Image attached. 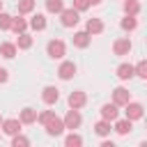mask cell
Returning <instances> with one entry per match:
<instances>
[{"instance_id":"obj_1","label":"cell","mask_w":147,"mask_h":147,"mask_svg":"<svg viewBox=\"0 0 147 147\" xmlns=\"http://www.w3.org/2000/svg\"><path fill=\"white\" fill-rule=\"evenodd\" d=\"M46 55H48L51 60L64 57V55H67V44H64L62 39H51V41L46 44Z\"/></svg>"},{"instance_id":"obj_2","label":"cell","mask_w":147,"mask_h":147,"mask_svg":"<svg viewBox=\"0 0 147 147\" xmlns=\"http://www.w3.org/2000/svg\"><path fill=\"white\" fill-rule=\"evenodd\" d=\"M78 21H80V11H76L74 7H69V9H62V11H60V23H62L64 28H76V25H78Z\"/></svg>"},{"instance_id":"obj_3","label":"cell","mask_w":147,"mask_h":147,"mask_svg":"<svg viewBox=\"0 0 147 147\" xmlns=\"http://www.w3.org/2000/svg\"><path fill=\"white\" fill-rule=\"evenodd\" d=\"M122 108H124V113H126V119H131V122H136V119H140V117L145 115V108H142V103H138V101H129V103H124Z\"/></svg>"},{"instance_id":"obj_4","label":"cell","mask_w":147,"mask_h":147,"mask_svg":"<svg viewBox=\"0 0 147 147\" xmlns=\"http://www.w3.org/2000/svg\"><path fill=\"white\" fill-rule=\"evenodd\" d=\"M44 129H46L48 136H62V133H64V122H62V117H57V115L53 113V117L44 124Z\"/></svg>"},{"instance_id":"obj_5","label":"cell","mask_w":147,"mask_h":147,"mask_svg":"<svg viewBox=\"0 0 147 147\" xmlns=\"http://www.w3.org/2000/svg\"><path fill=\"white\" fill-rule=\"evenodd\" d=\"M62 122H64V129H78L80 126V122H83V117H80V110H76V108H69L67 110V115L62 117Z\"/></svg>"},{"instance_id":"obj_6","label":"cell","mask_w":147,"mask_h":147,"mask_svg":"<svg viewBox=\"0 0 147 147\" xmlns=\"http://www.w3.org/2000/svg\"><path fill=\"white\" fill-rule=\"evenodd\" d=\"M131 48H133V44H131V39H129V37H119V39H115V44H113V53H115V55H119V57L129 55V53H131Z\"/></svg>"},{"instance_id":"obj_7","label":"cell","mask_w":147,"mask_h":147,"mask_svg":"<svg viewBox=\"0 0 147 147\" xmlns=\"http://www.w3.org/2000/svg\"><path fill=\"white\" fill-rule=\"evenodd\" d=\"M57 76H60V80H71V78L76 76V62L64 60V62L57 67Z\"/></svg>"},{"instance_id":"obj_8","label":"cell","mask_w":147,"mask_h":147,"mask_svg":"<svg viewBox=\"0 0 147 147\" xmlns=\"http://www.w3.org/2000/svg\"><path fill=\"white\" fill-rule=\"evenodd\" d=\"M41 101H44L46 106L57 103V101H60V90H57L55 85H46V87L41 90Z\"/></svg>"},{"instance_id":"obj_9","label":"cell","mask_w":147,"mask_h":147,"mask_svg":"<svg viewBox=\"0 0 147 147\" xmlns=\"http://www.w3.org/2000/svg\"><path fill=\"white\" fill-rule=\"evenodd\" d=\"M69 108H76V110H80L85 103H87V94L83 92V90H74L71 94H69Z\"/></svg>"},{"instance_id":"obj_10","label":"cell","mask_w":147,"mask_h":147,"mask_svg":"<svg viewBox=\"0 0 147 147\" xmlns=\"http://www.w3.org/2000/svg\"><path fill=\"white\" fill-rule=\"evenodd\" d=\"M129 101H131V92H129L126 87H115V90H113V103H115V106L122 108V106L129 103Z\"/></svg>"},{"instance_id":"obj_11","label":"cell","mask_w":147,"mask_h":147,"mask_svg":"<svg viewBox=\"0 0 147 147\" xmlns=\"http://www.w3.org/2000/svg\"><path fill=\"white\" fill-rule=\"evenodd\" d=\"M99 113H101V117H103V119H108V122H115V119L119 117V106H115V103L110 101V103H103Z\"/></svg>"},{"instance_id":"obj_12","label":"cell","mask_w":147,"mask_h":147,"mask_svg":"<svg viewBox=\"0 0 147 147\" xmlns=\"http://www.w3.org/2000/svg\"><path fill=\"white\" fill-rule=\"evenodd\" d=\"M21 119H16V117H11V119H2L0 122V129H2V133H7V136H14V133H18L21 131Z\"/></svg>"},{"instance_id":"obj_13","label":"cell","mask_w":147,"mask_h":147,"mask_svg":"<svg viewBox=\"0 0 147 147\" xmlns=\"http://www.w3.org/2000/svg\"><path fill=\"white\" fill-rule=\"evenodd\" d=\"M90 44H92V34H90V32H85V30L74 32V46H76V48H87Z\"/></svg>"},{"instance_id":"obj_14","label":"cell","mask_w":147,"mask_h":147,"mask_svg":"<svg viewBox=\"0 0 147 147\" xmlns=\"http://www.w3.org/2000/svg\"><path fill=\"white\" fill-rule=\"evenodd\" d=\"M113 129H115L119 136H126V133H131L133 122H131V119H126V117H124V119H119V117H117V119L113 122Z\"/></svg>"},{"instance_id":"obj_15","label":"cell","mask_w":147,"mask_h":147,"mask_svg":"<svg viewBox=\"0 0 147 147\" xmlns=\"http://www.w3.org/2000/svg\"><path fill=\"white\" fill-rule=\"evenodd\" d=\"M28 28H32L34 32L46 30V16H44V14H32V18L28 21Z\"/></svg>"},{"instance_id":"obj_16","label":"cell","mask_w":147,"mask_h":147,"mask_svg":"<svg viewBox=\"0 0 147 147\" xmlns=\"http://www.w3.org/2000/svg\"><path fill=\"white\" fill-rule=\"evenodd\" d=\"M85 32H90L92 37H94V34H101V32H103V21H101V18H87Z\"/></svg>"},{"instance_id":"obj_17","label":"cell","mask_w":147,"mask_h":147,"mask_svg":"<svg viewBox=\"0 0 147 147\" xmlns=\"http://www.w3.org/2000/svg\"><path fill=\"white\" fill-rule=\"evenodd\" d=\"M115 74H117V78H119V80H131V78H133V64L122 62V64L115 69Z\"/></svg>"},{"instance_id":"obj_18","label":"cell","mask_w":147,"mask_h":147,"mask_svg":"<svg viewBox=\"0 0 147 147\" xmlns=\"http://www.w3.org/2000/svg\"><path fill=\"white\" fill-rule=\"evenodd\" d=\"M110 131H113V122H108V119H103V117L94 124V133H96V136H101V138L110 136Z\"/></svg>"},{"instance_id":"obj_19","label":"cell","mask_w":147,"mask_h":147,"mask_svg":"<svg viewBox=\"0 0 147 147\" xmlns=\"http://www.w3.org/2000/svg\"><path fill=\"white\" fill-rule=\"evenodd\" d=\"M9 30H14L16 34H18V32H25V30H28V18H23V14L11 16V25H9Z\"/></svg>"},{"instance_id":"obj_20","label":"cell","mask_w":147,"mask_h":147,"mask_svg":"<svg viewBox=\"0 0 147 147\" xmlns=\"http://www.w3.org/2000/svg\"><path fill=\"white\" fill-rule=\"evenodd\" d=\"M16 53H18V48H16L14 41H2V44H0V55H2V57L11 60V57H16Z\"/></svg>"},{"instance_id":"obj_21","label":"cell","mask_w":147,"mask_h":147,"mask_svg":"<svg viewBox=\"0 0 147 147\" xmlns=\"http://www.w3.org/2000/svg\"><path fill=\"white\" fill-rule=\"evenodd\" d=\"M18 119H21V124H34L37 122V110L28 106V108H23L18 113Z\"/></svg>"},{"instance_id":"obj_22","label":"cell","mask_w":147,"mask_h":147,"mask_svg":"<svg viewBox=\"0 0 147 147\" xmlns=\"http://www.w3.org/2000/svg\"><path fill=\"white\" fill-rule=\"evenodd\" d=\"M14 44H16V48H18V51H28V48L32 46V37H30L28 32H18V37H16V41H14Z\"/></svg>"},{"instance_id":"obj_23","label":"cell","mask_w":147,"mask_h":147,"mask_svg":"<svg viewBox=\"0 0 147 147\" xmlns=\"http://www.w3.org/2000/svg\"><path fill=\"white\" fill-rule=\"evenodd\" d=\"M119 25H122V30H124V32H131V30H136V28H138V18H136V16H131V14H124V18L119 21Z\"/></svg>"},{"instance_id":"obj_24","label":"cell","mask_w":147,"mask_h":147,"mask_svg":"<svg viewBox=\"0 0 147 147\" xmlns=\"http://www.w3.org/2000/svg\"><path fill=\"white\" fill-rule=\"evenodd\" d=\"M34 7H37V2H34V0H18V2H16L18 14H23V16H25V14H32V11H34Z\"/></svg>"},{"instance_id":"obj_25","label":"cell","mask_w":147,"mask_h":147,"mask_svg":"<svg viewBox=\"0 0 147 147\" xmlns=\"http://www.w3.org/2000/svg\"><path fill=\"white\" fill-rule=\"evenodd\" d=\"M124 14H131V16H138L140 14V2L138 0H124Z\"/></svg>"},{"instance_id":"obj_26","label":"cell","mask_w":147,"mask_h":147,"mask_svg":"<svg viewBox=\"0 0 147 147\" xmlns=\"http://www.w3.org/2000/svg\"><path fill=\"white\" fill-rule=\"evenodd\" d=\"M64 9V0H46V11L48 14H60Z\"/></svg>"},{"instance_id":"obj_27","label":"cell","mask_w":147,"mask_h":147,"mask_svg":"<svg viewBox=\"0 0 147 147\" xmlns=\"http://www.w3.org/2000/svg\"><path fill=\"white\" fill-rule=\"evenodd\" d=\"M64 145H67V147H80V145H83V138H80L78 133H74V131H71V133L64 138Z\"/></svg>"},{"instance_id":"obj_28","label":"cell","mask_w":147,"mask_h":147,"mask_svg":"<svg viewBox=\"0 0 147 147\" xmlns=\"http://www.w3.org/2000/svg\"><path fill=\"white\" fill-rule=\"evenodd\" d=\"M133 76H138V78H147V62H145V60H140V62L133 67Z\"/></svg>"},{"instance_id":"obj_29","label":"cell","mask_w":147,"mask_h":147,"mask_svg":"<svg viewBox=\"0 0 147 147\" xmlns=\"http://www.w3.org/2000/svg\"><path fill=\"white\" fill-rule=\"evenodd\" d=\"M11 145H14V147H25V145H30V140L18 131V133H14V136H11Z\"/></svg>"},{"instance_id":"obj_30","label":"cell","mask_w":147,"mask_h":147,"mask_svg":"<svg viewBox=\"0 0 147 147\" xmlns=\"http://www.w3.org/2000/svg\"><path fill=\"white\" fill-rule=\"evenodd\" d=\"M9 25H11V16L7 11H0V30H9Z\"/></svg>"},{"instance_id":"obj_31","label":"cell","mask_w":147,"mask_h":147,"mask_svg":"<svg viewBox=\"0 0 147 147\" xmlns=\"http://www.w3.org/2000/svg\"><path fill=\"white\" fill-rule=\"evenodd\" d=\"M51 117H53V110H41V113H37V122H39V124H46Z\"/></svg>"},{"instance_id":"obj_32","label":"cell","mask_w":147,"mask_h":147,"mask_svg":"<svg viewBox=\"0 0 147 147\" xmlns=\"http://www.w3.org/2000/svg\"><path fill=\"white\" fill-rule=\"evenodd\" d=\"M71 7H74L76 11H85L90 5H87V0H74V5H71Z\"/></svg>"},{"instance_id":"obj_33","label":"cell","mask_w":147,"mask_h":147,"mask_svg":"<svg viewBox=\"0 0 147 147\" xmlns=\"http://www.w3.org/2000/svg\"><path fill=\"white\" fill-rule=\"evenodd\" d=\"M7 80H9V71H7L5 67H0V85H2V83H7Z\"/></svg>"},{"instance_id":"obj_34","label":"cell","mask_w":147,"mask_h":147,"mask_svg":"<svg viewBox=\"0 0 147 147\" xmlns=\"http://www.w3.org/2000/svg\"><path fill=\"white\" fill-rule=\"evenodd\" d=\"M101 147H115V145H113V140H103V142H101Z\"/></svg>"},{"instance_id":"obj_35","label":"cell","mask_w":147,"mask_h":147,"mask_svg":"<svg viewBox=\"0 0 147 147\" xmlns=\"http://www.w3.org/2000/svg\"><path fill=\"white\" fill-rule=\"evenodd\" d=\"M87 5L90 7H96V5H101V0H87Z\"/></svg>"},{"instance_id":"obj_36","label":"cell","mask_w":147,"mask_h":147,"mask_svg":"<svg viewBox=\"0 0 147 147\" xmlns=\"http://www.w3.org/2000/svg\"><path fill=\"white\" fill-rule=\"evenodd\" d=\"M0 11H2V0H0Z\"/></svg>"},{"instance_id":"obj_37","label":"cell","mask_w":147,"mask_h":147,"mask_svg":"<svg viewBox=\"0 0 147 147\" xmlns=\"http://www.w3.org/2000/svg\"><path fill=\"white\" fill-rule=\"evenodd\" d=\"M0 122H2V115H0Z\"/></svg>"}]
</instances>
